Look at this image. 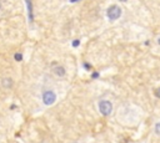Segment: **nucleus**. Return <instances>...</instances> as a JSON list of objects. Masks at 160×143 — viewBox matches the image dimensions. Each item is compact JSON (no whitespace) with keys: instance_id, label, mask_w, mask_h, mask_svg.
<instances>
[{"instance_id":"12","label":"nucleus","mask_w":160,"mask_h":143,"mask_svg":"<svg viewBox=\"0 0 160 143\" xmlns=\"http://www.w3.org/2000/svg\"><path fill=\"white\" fill-rule=\"evenodd\" d=\"M0 9H2V4H0Z\"/></svg>"},{"instance_id":"3","label":"nucleus","mask_w":160,"mask_h":143,"mask_svg":"<svg viewBox=\"0 0 160 143\" xmlns=\"http://www.w3.org/2000/svg\"><path fill=\"white\" fill-rule=\"evenodd\" d=\"M55 101H56V95H55L53 91H45V92L43 93V102H44V105L50 106V105H53Z\"/></svg>"},{"instance_id":"10","label":"nucleus","mask_w":160,"mask_h":143,"mask_svg":"<svg viewBox=\"0 0 160 143\" xmlns=\"http://www.w3.org/2000/svg\"><path fill=\"white\" fill-rule=\"evenodd\" d=\"M70 2H71V3H74V2H78V0H70Z\"/></svg>"},{"instance_id":"6","label":"nucleus","mask_w":160,"mask_h":143,"mask_svg":"<svg viewBox=\"0 0 160 143\" xmlns=\"http://www.w3.org/2000/svg\"><path fill=\"white\" fill-rule=\"evenodd\" d=\"M14 59H15L16 61H21V60H23V55H21V54H15V55H14Z\"/></svg>"},{"instance_id":"13","label":"nucleus","mask_w":160,"mask_h":143,"mask_svg":"<svg viewBox=\"0 0 160 143\" xmlns=\"http://www.w3.org/2000/svg\"><path fill=\"white\" fill-rule=\"evenodd\" d=\"M159 127H160V123H159Z\"/></svg>"},{"instance_id":"2","label":"nucleus","mask_w":160,"mask_h":143,"mask_svg":"<svg viewBox=\"0 0 160 143\" xmlns=\"http://www.w3.org/2000/svg\"><path fill=\"white\" fill-rule=\"evenodd\" d=\"M106 14H108V18H109L110 20H116V19H119L120 15H121V9H120L119 6H116V5H111V6L108 9Z\"/></svg>"},{"instance_id":"5","label":"nucleus","mask_w":160,"mask_h":143,"mask_svg":"<svg viewBox=\"0 0 160 143\" xmlns=\"http://www.w3.org/2000/svg\"><path fill=\"white\" fill-rule=\"evenodd\" d=\"M26 3H28V10H29V19L30 21H33V6H31V2L26 0Z\"/></svg>"},{"instance_id":"4","label":"nucleus","mask_w":160,"mask_h":143,"mask_svg":"<svg viewBox=\"0 0 160 143\" xmlns=\"http://www.w3.org/2000/svg\"><path fill=\"white\" fill-rule=\"evenodd\" d=\"M54 73L59 77H63V76H65V69H64L63 66H55L54 67Z\"/></svg>"},{"instance_id":"7","label":"nucleus","mask_w":160,"mask_h":143,"mask_svg":"<svg viewBox=\"0 0 160 143\" xmlns=\"http://www.w3.org/2000/svg\"><path fill=\"white\" fill-rule=\"evenodd\" d=\"M79 42H80V41H79V40H75V41H74V42H73V46H74V47H76V46H78V45H79Z\"/></svg>"},{"instance_id":"9","label":"nucleus","mask_w":160,"mask_h":143,"mask_svg":"<svg viewBox=\"0 0 160 143\" xmlns=\"http://www.w3.org/2000/svg\"><path fill=\"white\" fill-rule=\"evenodd\" d=\"M93 77H94V78H97V77H98V73H97V72H94V73H93Z\"/></svg>"},{"instance_id":"11","label":"nucleus","mask_w":160,"mask_h":143,"mask_svg":"<svg viewBox=\"0 0 160 143\" xmlns=\"http://www.w3.org/2000/svg\"><path fill=\"white\" fill-rule=\"evenodd\" d=\"M120 2H124L125 3V2H128V0H120Z\"/></svg>"},{"instance_id":"8","label":"nucleus","mask_w":160,"mask_h":143,"mask_svg":"<svg viewBox=\"0 0 160 143\" xmlns=\"http://www.w3.org/2000/svg\"><path fill=\"white\" fill-rule=\"evenodd\" d=\"M156 96H158L159 98H160V87H159V89L156 90Z\"/></svg>"},{"instance_id":"1","label":"nucleus","mask_w":160,"mask_h":143,"mask_svg":"<svg viewBox=\"0 0 160 143\" xmlns=\"http://www.w3.org/2000/svg\"><path fill=\"white\" fill-rule=\"evenodd\" d=\"M99 111H100V113L103 114V116H105V117L110 116L111 112H113V105H111V102L110 101H106V100L100 101L99 102Z\"/></svg>"}]
</instances>
